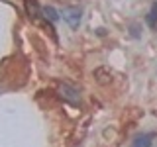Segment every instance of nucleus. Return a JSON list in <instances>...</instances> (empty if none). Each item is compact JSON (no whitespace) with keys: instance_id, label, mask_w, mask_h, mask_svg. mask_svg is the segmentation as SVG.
<instances>
[{"instance_id":"nucleus-4","label":"nucleus","mask_w":157,"mask_h":147,"mask_svg":"<svg viewBox=\"0 0 157 147\" xmlns=\"http://www.w3.org/2000/svg\"><path fill=\"white\" fill-rule=\"evenodd\" d=\"M153 137H155L153 134H141L132 141V147H149L153 143Z\"/></svg>"},{"instance_id":"nucleus-1","label":"nucleus","mask_w":157,"mask_h":147,"mask_svg":"<svg viewBox=\"0 0 157 147\" xmlns=\"http://www.w3.org/2000/svg\"><path fill=\"white\" fill-rule=\"evenodd\" d=\"M57 96L61 98V100L69 102V104H73V106L81 104V94H78V90L73 88L71 85H67V82H59L57 85Z\"/></svg>"},{"instance_id":"nucleus-2","label":"nucleus","mask_w":157,"mask_h":147,"mask_svg":"<svg viewBox=\"0 0 157 147\" xmlns=\"http://www.w3.org/2000/svg\"><path fill=\"white\" fill-rule=\"evenodd\" d=\"M59 14H61V18L65 20V22H67L73 29L78 28V24H81V18H82L81 8H77V6H63Z\"/></svg>"},{"instance_id":"nucleus-6","label":"nucleus","mask_w":157,"mask_h":147,"mask_svg":"<svg viewBox=\"0 0 157 147\" xmlns=\"http://www.w3.org/2000/svg\"><path fill=\"white\" fill-rule=\"evenodd\" d=\"M147 24H149V28L157 26V2L151 4V10H149V14H147Z\"/></svg>"},{"instance_id":"nucleus-3","label":"nucleus","mask_w":157,"mask_h":147,"mask_svg":"<svg viewBox=\"0 0 157 147\" xmlns=\"http://www.w3.org/2000/svg\"><path fill=\"white\" fill-rule=\"evenodd\" d=\"M26 12H28V16L32 18V20H37L43 16V12H41V8L37 6V2L36 0H26Z\"/></svg>"},{"instance_id":"nucleus-5","label":"nucleus","mask_w":157,"mask_h":147,"mask_svg":"<svg viewBox=\"0 0 157 147\" xmlns=\"http://www.w3.org/2000/svg\"><path fill=\"white\" fill-rule=\"evenodd\" d=\"M41 12H43V18H45L49 24H51V22H57L59 16H61V14H57V10L53 8V6H45V8H41Z\"/></svg>"}]
</instances>
